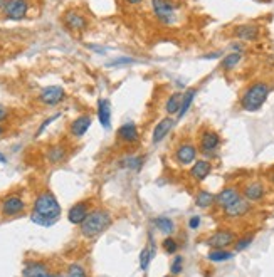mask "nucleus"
I'll return each instance as SVG.
<instances>
[{"mask_svg": "<svg viewBox=\"0 0 274 277\" xmlns=\"http://www.w3.org/2000/svg\"><path fill=\"white\" fill-rule=\"evenodd\" d=\"M187 225H189L190 230H199L200 225H202V217L200 215H192L187 220Z\"/></svg>", "mask_w": 274, "mask_h": 277, "instance_id": "obj_38", "label": "nucleus"}, {"mask_svg": "<svg viewBox=\"0 0 274 277\" xmlns=\"http://www.w3.org/2000/svg\"><path fill=\"white\" fill-rule=\"evenodd\" d=\"M242 61V53H229L222 56V59H220V67H222V71H234V69L241 64Z\"/></svg>", "mask_w": 274, "mask_h": 277, "instance_id": "obj_30", "label": "nucleus"}, {"mask_svg": "<svg viewBox=\"0 0 274 277\" xmlns=\"http://www.w3.org/2000/svg\"><path fill=\"white\" fill-rule=\"evenodd\" d=\"M113 225V215L106 209H95L87 213L84 222L79 225V234L84 239H96Z\"/></svg>", "mask_w": 274, "mask_h": 277, "instance_id": "obj_3", "label": "nucleus"}, {"mask_svg": "<svg viewBox=\"0 0 274 277\" xmlns=\"http://www.w3.org/2000/svg\"><path fill=\"white\" fill-rule=\"evenodd\" d=\"M44 157L49 165H61L69 157V148L66 143H54V145L45 148Z\"/></svg>", "mask_w": 274, "mask_h": 277, "instance_id": "obj_18", "label": "nucleus"}, {"mask_svg": "<svg viewBox=\"0 0 274 277\" xmlns=\"http://www.w3.org/2000/svg\"><path fill=\"white\" fill-rule=\"evenodd\" d=\"M241 197H242L241 188L236 187V185H227V187H224L219 193H215V207L220 210H224L225 207L232 205Z\"/></svg>", "mask_w": 274, "mask_h": 277, "instance_id": "obj_15", "label": "nucleus"}, {"mask_svg": "<svg viewBox=\"0 0 274 277\" xmlns=\"http://www.w3.org/2000/svg\"><path fill=\"white\" fill-rule=\"evenodd\" d=\"M5 2H7V0H0V12H2V10H4V5H5Z\"/></svg>", "mask_w": 274, "mask_h": 277, "instance_id": "obj_44", "label": "nucleus"}, {"mask_svg": "<svg viewBox=\"0 0 274 277\" xmlns=\"http://www.w3.org/2000/svg\"><path fill=\"white\" fill-rule=\"evenodd\" d=\"M269 182L274 185V168H272V170H271V173H269Z\"/></svg>", "mask_w": 274, "mask_h": 277, "instance_id": "obj_43", "label": "nucleus"}, {"mask_svg": "<svg viewBox=\"0 0 274 277\" xmlns=\"http://www.w3.org/2000/svg\"><path fill=\"white\" fill-rule=\"evenodd\" d=\"M87 49L95 51V53H98V54H106V49H104V47H96V44H87Z\"/></svg>", "mask_w": 274, "mask_h": 277, "instance_id": "obj_40", "label": "nucleus"}, {"mask_svg": "<svg viewBox=\"0 0 274 277\" xmlns=\"http://www.w3.org/2000/svg\"><path fill=\"white\" fill-rule=\"evenodd\" d=\"M250 209H253V204H249V202L246 198H239L237 202H234L232 205L229 207H225V209L222 210L224 213V217L225 218H242V217H246L247 213L250 212Z\"/></svg>", "mask_w": 274, "mask_h": 277, "instance_id": "obj_22", "label": "nucleus"}, {"mask_svg": "<svg viewBox=\"0 0 274 277\" xmlns=\"http://www.w3.org/2000/svg\"><path fill=\"white\" fill-rule=\"evenodd\" d=\"M37 101L42 106H48V108L59 106L61 103L66 101V91H64L62 86H57V84L45 86V88L39 92Z\"/></svg>", "mask_w": 274, "mask_h": 277, "instance_id": "obj_9", "label": "nucleus"}, {"mask_svg": "<svg viewBox=\"0 0 274 277\" xmlns=\"http://www.w3.org/2000/svg\"><path fill=\"white\" fill-rule=\"evenodd\" d=\"M64 277H87V270L84 265H81L79 262H73L67 265Z\"/></svg>", "mask_w": 274, "mask_h": 277, "instance_id": "obj_34", "label": "nucleus"}, {"mask_svg": "<svg viewBox=\"0 0 274 277\" xmlns=\"http://www.w3.org/2000/svg\"><path fill=\"white\" fill-rule=\"evenodd\" d=\"M51 277H62V274H56V272H52V275Z\"/></svg>", "mask_w": 274, "mask_h": 277, "instance_id": "obj_46", "label": "nucleus"}, {"mask_svg": "<svg viewBox=\"0 0 274 277\" xmlns=\"http://www.w3.org/2000/svg\"><path fill=\"white\" fill-rule=\"evenodd\" d=\"M4 133H5V126H4V124H0V136H2Z\"/></svg>", "mask_w": 274, "mask_h": 277, "instance_id": "obj_45", "label": "nucleus"}, {"mask_svg": "<svg viewBox=\"0 0 274 277\" xmlns=\"http://www.w3.org/2000/svg\"><path fill=\"white\" fill-rule=\"evenodd\" d=\"M199 94V89L197 88H187L184 92H182V101H180V109H178V114L175 118L177 119H182L185 114L190 111L192 105H194L195 97Z\"/></svg>", "mask_w": 274, "mask_h": 277, "instance_id": "obj_24", "label": "nucleus"}, {"mask_svg": "<svg viewBox=\"0 0 274 277\" xmlns=\"http://www.w3.org/2000/svg\"><path fill=\"white\" fill-rule=\"evenodd\" d=\"M96 116L104 130L111 128V103L108 97H100L96 106Z\"/></svg>", "mask_w": 274, "mask_h": 277, "instance_id": "obj_23", "label": "nucleus"}, {"mask_svg": "<svg viewBox=\"0 0 274 277\" xmlns=\"http://www.w3.org/2000/svg\"><path fill=\"white\" fill-rule=\"evenodd\" d=\"M64 27L73 34H83L89 27V20L87 17L81 12L79 9H67L61 17Z\"/></svg>", "mask_w": 274, "mask_h": 277, "instance_id": "obj_7", "label": "nucleus"}, {"mask_svg": "<svg viewBox=\"0 0 274 277\" xmlns=\"http://www.w3.org/2000/svg\"><path fill=\"white\" fill-rule=\"evenodd\" d=\"M61 204L56 198V195L51 190L40 192L32 204L31 220L32 223L40 225V227H52L61 217Z\"/></svg>", "mask_w": 274, "mask_h": 277, "instance_id": "obj_1", "label": "nucleus"}, {"mask_svg": "<svg viewBox=\"0 0 274 277\" xmlns=\"http://www.w3.org/2000/svg\"><path fill=\"white\" fill-rule=\"evenodd\" d=\"M195 207L200 210H209L215 207V193L209 192V190H199V192L195 193Z\"/></svg>", "mask_w": 274, "mask_h": 277, "instance_id": "obj_26", "label": "nucleus"}, {"mask_svg": "<svg viewBox=\"0 0 274 277\" xmlns=\"http://www.w3.org/2000/svg\"><path fill=\"white\" fill-rule=\"evenodd\" d=\"M0 163H7V157L2 152H0Z\"/></svg>", "mask_w": 274, "mask_h": 277, "instance_id": "obj_42", "label": "nucleus"}, {"mask_svg": "<svg viewBox=\"0 0 274 277\" xmlns=\"http://www.w3.org/2000/svg\"><path fill=\"white\" fill-rule=\"evenodd\" d=\"M173 128H175V118L173 116L162 118L158 123L153 126V130H151V136H150L151 145H160V143L170 135Z\"/></svg>", "mask_w": 274, "mask_h": 277, "instance_id": "obj_14", "label": "nucleus"}, {"mask_svg": "<svg viewBox=\"0 0 274 277\" xmlns=\"http://www.w3.org/2000/svg\"><path fill=\"white\" fill-rule=\"evenodd\" d=\"M93 124V118L89 114H79L78 118H74L71 123H69V135L76 140H79V138H83L87 131H89Z\"/></svg>", "mask_w": 274, "mask_h": 277, "instance_id": "obj_21", "label": "nucleus"}, {"mask_svg": "<svg viewBox=\"0 0 274 277\" xmlns=\"http://www.w3.org/2000/svg\"><path fill=\"white\" fill-rule=\"evenodd\" d=\"M234 250L229 249H211L207 252V259L214 264H220V262H227L234 257Z\"/></svg>", "mask_w": 274, "mask_h": 277, "instance_id": "obj_29", "label": "nucleus"}, {"mask_svg": "<svg viewBox=\"0 0 274 277\" xmlns=\"http://www.w3.org/2000/svg\"><path fill=\"white\" fill-rule=\"evenodd\" d=\"M162 249H163V252L170 254V256H175L180 249V244L173 235H167V237L162 240Z\"/></svg>", "mask_w": 274, "mask_h": 277, "instance_id": "obj_33", "label": "nucleus"}, {"mask_svg": "<svg viewBox=\"0 0 274 277\" xmlns=\"http://www.w3.org/2000/svg\"><path fill=\"white\" fill-rule=\"evenodd\" d=\"M271 94V84L267 81H254L239 97V106L246 113H256L266 105L267 97Z\"/></svg>", "mask_w": 274, "mask_h": 277, "instance_id": "obj_2", "label": "nucleus"}, {"mask_svg": "<svg viewBox=\"0 0 274 277\" xmlns=\"http://www.w3.org/2000/svg\"><path fill=\"white\" fill-rule=\"evenodd\" d=\"M237 240V234L232 229H219L206 239V245L209 249H227L232 247Z\"/></svg>", "mask_w": 274, "mask_h": 277, "instance_id": "obj_8", "label": "nucleus"}, {"mask_svg": "<svg viewBox=\"0 0 274 277\" xmlns=\"http://www.w3.org/2000/svg\"><path fill=\"white\" fill-rule=\"evenodd\" d=\"M199 157H200L199 146H197L192 140L180 141L172 152V160L175 161V165L180 166V168L192 166L197 160H199Z\"/></svg>", "mask_w": 274, "mask_h": 277, "instance_id": "obj_5", "label": "nucleus"}, {"mask_svg": "<svg viewBox=\"0 0 274 277\" xmlns=\"http://www.w3.org/2000/svg\"><path fill=\"white\" fill-rule=\"evenodd\" d=\"M197 146H199L202 158L212 161L219 157V149L222 146V136L212 128H202L197 135Z\"/></svg>", "mask_w": 274, "mask_h": 277, "instance_id": "obj_4", "label": "nucleus"}, {"mask_svg": "<svg viewBox=\"0 0 274 277\" xmlns=\"http://www.w3.org/2000/svg\"><path fill=\"white\" fill-rule=\"evenodd\" d=\"M153 225L156 227V230L162 234H165V237L167 235H172L175 232V220L170 217H156L153 218Z\"/></svg>", "mask_w": 274, "mask_h": 277, "instance_id": "obj_31", "label": "nucleus"}, {"mask_svg": "<svg viewBox=\"0 0 274 277\" xmlns=\"http://www.w3.org/2000/svg\"><path fill=\"white\" fill-rule=\"evenodd\" d=\"M22 277H51L52 270L48 262L44 261H26L24 267H22Z\"/></svg>", "mask_w": 274, "mask_h": 277, "instance_id": "obj_17", "label": "nucleus"}, {"mask_svg": "<svg viewBox=\"0 0 274 277\" xmlns=\"http://www.w3.org/2000/svg\"><path fill=\"white\" fill-rule=\"evenodd\" d=\"M241 193H242V198H246L249 204H261V202L266 198L267 188L261 180H250L244 183V187L241 188Z\"/></svg>", "mask_w": 274, "mask_h": 277, "instance_id": "obj_11", "label": "nucleus"}, {"mask_svg": "<svg viewBox=\"0 0 274 277\" xmlns=\"http://www.w3.org/2000/svg\"><path fill=\"white\" fill-rule=\"evenodd\" d=\"M232 34L241 42H256L261 37V27L256 24H239L234 27Z\"/></svg>", "mask_w": 274, "mask_h": 277, "instance_id": "obj_20", "label": "nucleus"}, {"mask_svg": "<svg viewBox=\"0 0 274 277\" xmlns=\"http://www.w3.org/2000/svg\"><path fill=\"white\" fill-rule=\"evenodd\" d=\"M135 59L133 57H118V59L115 61H109L108 62V67H121V66H130V64H135Z\"/></svg>", "mask_w": 274, "mask_h": 277, "instance_id": "obj_37", "label": "nucleus"}, {"mask_svg": "<svg viewBox=\"0 0 274 277\" xmlns=\"http://www.w3.org/2000/svg\"><path fill=\"white\" fill-rule=\"evenodd\" d=\"M256 239V234L254 232H249L246 235H242V237H237V240L234 242V252H242V250H246L247 247H250V244L254 242Z\"/></svg>", "mask_w": 274, "mask_h": 277, "instance_id": "obj_32", "label": "nucleus"}, {"mask_svg": "<svg viewBox=\"0 0 274 277\" xmlns=\"http://www.w3.org/2000/svg\"><path fill=\"white\" fill-rule=\"evenodd\" d=\"M145 165V158L142 155H126L120 160V166L125 170H131V171H140Z\"/></svg>", "mask_w": 274, "mask_h": 277, "instance_id": "obj_27", "label": "nucleus"}, {"mask_svg": "<svg viewBox=\"0 0 274 277\" xmlns=\"http://www.w3.org/2000/svg\"><path fill=\"white\" fill-rule=\"evenodd\" d=\"M155 252H156V244H155L153 237L148 235V244L143 247L142 252H140V269H142L143 272L150 267V264L155 257Z\"/></svg>", "mask_w": 274, "mask_h": 277, "instance_id": "obj_25", "label": "nucleus"}, {"mask_svg": "<svg viewBox=\"0 0 274 277\" xmlns=\"http://www.w3.org/2000/svg\"><path fill=\"white\" fill-rule=\"evenodd\" d=\"M9 118H10V109L0 105V124H2L4 121H7Z\"/></svg>", "mask_w": 274, "mask_h": 277, "instance_id": "obj_39", "label": "nucleus"}, {"mask_svg": "<svg viewBox=\"0 0 274 277\" xmlns=\"http://www.w3.org/2000/svg\"><path fill=\"white\" fill-rule=\"evenodd\" d=\"M214 170V163L211 160L206 158H199L194 165L189 168V177L194 180L195 183H202L207 180V177L211 175Z\"/></svg>", "mask_w": 274, "mask_h": 277, "instance_id": "obj_16", "label": "nucleus"}, {"mask_svg": "<svg viewBox=\"0 0 274 277\" xmlns=\"http://www.w3.org/2000/svg\"><path fill=\"white\" fill-rule=\"evenodd\" d=\"M184 261L185 259L182 256H175V259L170 264V274L172 275H178L184 272Z\"/></svg>", "mask_w": 274, "mask_h": 277, "instance_id": "obj_36", "label": "nucleus"}, {"mask_svg": "<svg viewBox=\"0 0 274 277\" xmlns=\"http://www.w3.org/2000/svg\"><path fill=\"white\" fill-rule=\"evenodd\" d=\"M123 2L128 5H140V4H143L145 0H123Z\"/></svg>", "mask_w": 274, "mask_h": 277, "instance_id": "obj_41", "label": "nucleus"}, {"mask_svg": "<svg viewBox=\"0 0 274 277\" xmlns=\"http://www.w3.org/2000/svg\"><path fill=\"white\" fill-rule=\"evenodd\" d=\"M91 200H81V202H76L73 207H69L67 210V220L69 223L73 225H79L84 222V218L87 217V213L91 212Z\"/></svg>", "mask_w": 274, "mask_h": 277, "instance_id": "obj_19", "label": "nucleus"}, {"mask_svg": "<svg viewBox=\"0 0 274 277\" xmlns=\"http://www.w3.org/2000/svg\"><path fill=\"white\" fill-rule=\"evenodd\" d=\"M180 101H182V92H180V91H175L167 97V101H165L167 116H173V118L177 116L178 109H180Z\"/></svg>", "mask_w": 274, "mask_h": 277, "instance_id": "obj_28", "label": "nucleus"}, {"mask_svg": "<svg viewBox=\"0 0 274 277\" xmlns=\"http://www.w3.org/2000/svg\"><path fill=\"white\" fill-rule=\"evenodd\" d=\"M29 10H31V4H29L27 0H7L4 5L2 15L4 19L7 20L19 22L26 19Z\"/></svg>", "mask_w": 274, "mask_h": 277, "instance_id": "obj_10", "label": "nucleus"}, {"mask_svg": "<svg viewBox=\"0 0 274 277\" xmlns=\"http://www.w3.org/2000/svg\"><path fill=\"white\" fill-rule=\"evenodd\" d=\"M150 9L160 24L163 26L177 24L178 4L172 2V0H150Z\"/></svg>", "mask_w": 274, "mask_h": 277, "instance_id": "obj_6", "label": "nucleus"}, {"mask_svg": "<svg viewBox=\"0 0 274 277\" xmlns=\"http://www.w3.org/2000/svg\"><path fill=\"white\" fill-rule=\"evenodd\" d=\"M62 116V113H56V114H52V116H49V118H45L44 121H42V123H40V126H39V128H37V131H36V135H34V136H36V138H39L40 135H42V133L45 131V130H48L49 128V126L52 124V123H54V121L56 119H59Z\"/></svg>", "mask_w": 274, "mask_h": 277, "instance_id": "obj_35", "label": "nucleus"}, {"mask_svg": "<svg viewBox=\"0 0 274 277\" xmlns=\"http://www.w3.org/2000/svg\"><path fill=\"white\" fill-rule=\"evenodd\" d=\"M26 210V202L20 195H7L2 204H0V213L5 218H12L17 215H22Z\"/></svg>", "mask_w": 274, "mask_h": 277, "instance_id": "obj_12", "label": "nucleus"}, {"mask_svg": "<svg viewBox=\"0 0 274 277\" xmlns=\"http://www.w3.org/2000/svg\"><path fill=\"white\" fill-rule=\"evenodd\" d=\"M165 277H177V275H172V274H168V275H165Z\"/></svg>", "mask_w": 274, "mask_h": 277, "instance_id": "obj_47", "label": "nucleus"}, {"mask_svg": "<svg viewBox=\"0 0 274 277\" xmlns=\"http://www.w3.org/2000/svg\"><path fill=\"white\" fill-rule=\"evenodd\" d=\"M116 140H118L121 145L126 146H135L140 143V130L136 123L133 121H126L116 130Z\"/></svg>", "mask_w": 274, "mask_h": 277, "instance_id": "obj_13", "label": "nucleus"}]
</instances>
